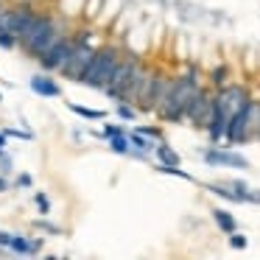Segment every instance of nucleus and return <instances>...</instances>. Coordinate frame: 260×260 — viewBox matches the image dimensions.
Instances as JSON below:
<instances>
[{
	"label": "nucleus",
	"instance_id": "obj_1",
	"mask_svg": "<svg viewBox=\"0 0 260 260\" xmlns=\"http://www.w3.org/2000/svg\"><path fill=\"white\" fill-rule=\"evenodd\" d=\"M199 87H202V70H199L196 64H187L182 76H174L168 95H165V101L157 107V118L165 120V123H182Z\"/></svg>",
	"mask_w": 260,
	"mask_h": 260
},
{
	"label": "nucleus",
	"instance_id": "obj_2",
	"mask_svg": "<svg viewBox=\"0 0 260 260\" xmlns=\"http://www.w3.org/2000/svg\"><path fill=\"white\" fill-rule=\"evenodd\" d=\"M64 34H68V28H62V25H59L56 14L40 12V14H37V20L31 23V28L25 31V37L20 40V45H23V51L28 53L31 59H40L42 53L51 51V48L56 45Z\"/></svg>",
	"mask_w": 260,
	"mask_h": 260
},
{
	"label": "nucleus",
	"instance_id": "obj_3",
	"mask_svg": "<svg viewBox=\"0 0 260 260\" xmlns=\"http://www.w3.org/2000/svg\"><path fill=\"white\" fill-rule=\"evenodd\" d=\"M123 48L120 45H112V42H104L101 48L95 51V56H92L90 68L84 70V76H81L79 84L90 87V90H104V87L112 81V73L115 68L120 64V59H123Z\"/></svg>",
	"mask_w": 260,
	"mask_h": 260
},
{
	"label": "nucleus",
	"instance_id": "obj_4",
	"mask_svg": "<svg viewBox=\"0 0 260 260\" xmlns=\"http://www.w3.org/2000/svg\"><path fill=\"white\" fill-rule=\"evenodd\" d=\"M90 31L87 28H81V31H73V40H76V45H73V51H70V56H68V62H64V68H62V76H68L70 81H81V76H84V70L90 68V62H92V56H95V51L104 45H98V42H92L90 40Z\"/></svg>",
	"mask_w": 260,
	"mask_h": 260
},
{
	"label": "nucleus",
	"instance_id": "obj_5",
	"mask_svg": "<svg viewBox=\"0 0 260 260\" xmlns=\"http://www.w3.org/2000/svg\"><path fill=\"white\" fill-rule=\"evenodd\" d=\"M143 68H146V62L140 59V53L126 51L123 59H120V64L115 68V73H112V81L104 87V92H107L112 101L123 104L126 101V92H129V87H132V81H135V76L140 73Z\"/></svg>",
	"mask_w": 260,
	"mask_h": 260
},
{
	"label": "nucleus",
	"instance_id": "obj_6",
	"mask_svg": "<svg viewBox=\"0 0 260 260\" xmlns=\"http://www.w3.org/2000/svg\"><path fill=\"white\" fill-rule=\"evenodd\" d=\"M257 109L260 104L254 98H249L241 109L230 118V126H226V135H224V143L226 146H243L254 137V126H257Z\"/></svg>",
	"mask_w": 260,
	"mask_h": 260
},
{
	"label": "nucleus",
	"instance_id": "obj_7",
	"mask_svg": "<svg viewBox=\"0 0 260 260\" xmlns=\"http://www.w3.org/2000/svg\"><path fill=\"white\" fill-rule=\"evenodd\" d=\"M37 14H40V12H37L31 3H17V6H9V9H3V14H0V28L14 31V34L23 40L25 31L31 28V23L37 20Z\"/></svg>",
	"mask_w": 260,
	"mask_h": 260
},
{
	"label": "nucleus",
	"instance_id": "obj_8",
	"mask_svg": "<svg viewBox=\"0 0 260 260\" xmlns=\"http://www.w3.org/2000/svg\"><path fill=\"white\" fill-rule=\"evenodd\" d=\"M213 98H215V90L199 87L193 101H190V107H187V115H185L187 123L196 126V129H207L210 118H213Z\"/></svg>",
	"mask_w": 260,
	"mask_h": 260
},
{
	"label": "nucleus",
	"instance_id": "obj_9",
	"mask_svg": "<svg viewBox=\"0 0 260 260\" xmlns=\"http://www.w3.org/2000/svg\"><path fill=\"white\" fill-rule=\"evenodd\" d=\"M202 159L213 168H235V171H249V159L243 157L241 151L235 148H218V146H210L202 151Z\"/></svg>",
	"mask_w": 260,
	"mask_h": 260
},
{
	"label": "nucleus",
	"instance_id": "obj_10",
	"mask_svg": "<svg viewBox=\"0 0 260 260\" xmlns=\"http://www.w3.org/2000/svg\"><path fill=\"white\" fill-rule=\"evenodd\" d=\"M73 45H76L73 34H64L62 40L51 48V51H45L40 59H37V62H40V68L45 70V73H62L64 62H68L70 51H73Z\"/></svg>",
	"mask_w": 260,
	"mask_h": 260
},
{
	"label": "nucleus",
	"instance_id": "obj_11",
	"mask_svg": "<svg viewBox=\"0 0 260 260\" xmlns=\"http://www.w3.org/2000/svg\"><path fill=\"white\" fill-rule=\"evenodd\" d=\"M28 84H31V90H34L37 95H42V98H59V95H62V87H59L56 81L45 73V70L37 73V76H31Z\"/></svg>",
	"mask_w": 260,
	"mask_h": 260
},
{
	"label": "nucleus",
	"instance_id": "obj_12",
	"mask_svg": "<svg viewBox=\"0 0 260 260\" xmlns=\"http://www.w3.org/2000/svg\"><path fill=\"white\" fill-rule=\"evenodd\" d=\"M154 157H157V162H162V165H182L179 151H174V148L165 143V137L157 140V146H154Z\"/></svg>",
	"mask_w": 260,
	"mask_h": 260
},
{
	"label": "nucleus",
	"instance_id": "obj_13",
	"mask_svg": "<svg viewBox=\"0 0 260 260\" xmlns=\"http://www.w3.org/2000/svg\"><path fill=\"white\" fill-rule=\"evenodd\" d=\"M12 252H17V254H37L42 249V241H31L28 235H14L12 238Z\"/></svg>",
	"mask_w": 260,
	"mask_h": 260
},
{
	"label": "nucleus",
	"instance_id": "obj_14",
	"mask_svg": "<svg viewBox=\"0 0 260 260\" xmlns=\"http://www.w3.org/2000/svg\"><path fill=\"white\" fill-rule=\"evenodd\" d=\"M213 221H215V226H218L224 235H230V232H235L238 230V221H235V215L230 213V210H224V207H215L213 210Z\"/></svg>",
	"mask_w": 260,
	"mask_h": 260
},
{
	"label": "nucleus",
	"instance_id": "obj_15",
	"mask_svg": "<svg viewBox=\"0 0 260 260\" xmlns=\"http://www.w3.org/2000/svg\"><path fill=\"white\" fill-rule=\"evenodd\" d=\"M210 84H213V90H221V87L230 84V68L226 64H215L210 70Z\"/></svg>",
	"mask_w": 260,
	"mask_h": 260
},
{
	"label": "nucleus",
	"instance_id": "obj_16",
	"mask_svg": "<svg viewBox=\"0 0 260 260\" xmlns=\"http://www.w3.org/2000/svg\"><path fill=\"white\" fill-rule=\"evenodd\" d=\"M109 148H112L115 154H132L129 132H126V135H115V137H109Z\"/></svg>",
	"mask_w": 260,
	"mask_h": 260
},
{
	"label": "nucleus",
	"instance_id": "obj_17",
	"mask_svg": "<svg viewBox=\"0 0 260 260\" xmlns=\"http://www.w3.org/2000/svg\"><path fill=\"white\" fill-rule=\"evenodd\" d=\"M70 112H76L79 118H87V120H104L107 112L101 109H90V107H81V104H70Z\"/></svg>",
	"mask_w": 260,
	"mask_h": 260
},
{
	"label": "nucleus",
	"instance_id": "obj_18",
	"mask_svg": "<svg viewBox=\"0 0 260 260\" xmlns=\"http://www.w3.org/2000/svg\"><path fill=\"white\" fill-rule=\"evenodd\" d=\"M157 174H165V176H176V179L193 182V176L187 174V171H182V165H162V162H157Z\"/></svg>",
	"mask_w": 260,
	"mask_h": 260
},
{
	"label": "nucleus",
	"instance_id": "obj_19",
	"mask_svg": "<svg viewBox=\"0 0 260 260\" xmlns=\"http://www.w3.org/2000/svg\"><path fill=\"white\" fill-rule=\"evenodd\" d=\"M224 185H230L232 190H235L238 196H241V202H243V204H249V190H252V187H249L243 179H226Z\"/></svg>",
	"mask_w": 260,
	"mask_h": 260
},
{
	"label": "nucleus",
	"instance_id": "obj_20",
	"mask_svg": "<svg viewBox=\"0 0 260 260\" xmlns=\"http://www.w3.org/2000/svg\"><path fill=\"white\" fill-rule=\"evenodd\" d=\"M20 45V37L14 34V31L9 28H0V48H6V51H12V48Z\"/></svg>",
	"mask_w": 260,
	"mask_h": 260
},
{
	"label": "nucleus",
	"instance_id": "obj_21",
	"mask_svg": "<svg viewBox=\"0 0 260 260\" xmlns=\"http://www.w3.org/2000/svg\"><path fill=\"white\" fill-rule=\"evenodd\" d=\"M230 246L241 252V249H246V246H249V238L243 235V232H238V230H235V232H230Z\"/></svg>",
	"mask_w": 260,
	"mask_h": 260
},
{
	"label": "nucleus",
	"instance_id": "obj_22",
	"mask_svg": "<svg viewBox=\"0 0 260 260\" xmlns=\"http://www.w3.org/2000/svg\"><path fill=\"white\" fill-rule=\"evenodd\" d=\"M140 135H146V137H151V140H162L165 137V132L159 129V126H135Z\"/></svg>",
	"mask_w": 260,
	"mask_h": 260
},
{
	"label": "nucleus",
	"instance_id": "obj_23",
	"mask_svg": "<svg viewBox=\"0 0 260 260\" xmlns=\"http://www.w3.org/2000/svg\"><path fill=\"white\" fill-rule=\"evenodd\" d=\"M118 115H120V120H135L137 118V109L129 107V104H118Z\"/></svg>",
	"mask_w": 260,
	"mask_h": 260
},
{
	"label": "nucleus",
	"instance_id": "obj_24",
	"mask_svg": "<svg viewBox=\"0 0 260 260\" xmlns=\"http://www.w3.org/2000/svg\"><path fill=\"white\" fill-rule=\"evenodd\" d=\"M34 202H37V207H40V213H42V215L51 213V202H48L45 193H34Z\"/></svg>",
	"mask_w": 260,
	"mask_h": 260
},
{
	"label": "nucleus",
	"instance_id": "obj_25",
	"mask_svg": "<svg viewBox=\"0 0 260 260\" xmlns=\"http://www.w3.org/2000/svg\"><path fill=\"white\" fill-rule=\"evenodd\" d=\"M101 135L109 140V137H115V135H126V129H123V126H118V123H107V126H104Z\"/></svg>",
	"mask_w": 260,
	"mask_h": 260
},
{
	"label": "nucleus",
	"instance_id": "obj_26",
	"mask_svg": "<svg viewBox=\"0 0 260 260\" xmlns=\"http://www.w3.org/2000/svg\"><path fill=\"white\" fill-rule=\"evenodd\" d=\"M6 137H17V140H34L31 132H20V129H6Z\"/></svg>",
	"mask_w": 260,
	"mask_h": 260
},
{
	"label": "nucleus",
	"instance_id": "obj_27",
	"mask_svg": "<svg viewBox=\"0 0 260 260\" xmlns=\"http://www.w3.org/2000/svg\"><path fill=\"white\" fill-rule=\"evenodd\" d=\"M37 226H40V230H45V232H51V235H59V226L56 224H51V221H37Z\"/></svg>",
	"mask_w": 260,
	"mask_h": 260
},
{
	"label": "nucleus",
	"instance_id": "obj_28",
	"mask_svg": "<svg viewBox=\"0 0 260 260\" xmlns=\"http://www.w3.org/2000/svg\"><path fill=\"white\" fill-rule=\"evenodd\" d=\"M9 171H12V157L3 154V157H0V174H9Z\"/></svg>",
	"mask_w": 260,
	"mask_h": 260
},
{
	"label": "nucleus",
	"instance_id": "obj_29",
	"mask_svg": "<svg viewBox=\"0 0 260 260\" xmlns=\"http://www.w3.org/2000/svg\"><path fill=\"white\" fill-rule=\"evenodd\" d=\"M12 232H0V246H3V249H9V246H12Z\"/></svg>",
	"mask_w": 260,
	"mask_h": 260
},
{
	"label": "nucleus",
	"instance_id": "obj_30",
	"mask_svg": "<svg viewBox=\"0 0 260 260\" xmlns=\"http://www.w3.org/2000/svg\"><path fill=\"white\" fill-rule=\"evenodd\" d=\"M28 185H31V176L28 174H20L17 176V187H28Z\"/></svg>",
	"mask_w": 260,
	"mask_h": 260
},
{
	"label": "nucleus",
	"instance_id": "obj_31",
	"mask_svg": "<svg viewBox=\"0 0 260 260\" xmlns=\"http://www.w3.org/2000/svg\"><path fill=\"white\" fill-rule=\"evenodd\" d=\"M249 204H260V190H249Z\"/></svg>",
	"mask_w": 260,
	"mask_h": 260
},
{
	"label": "nucleus",
	"instance_id": "obj_32",
	"mask_svg": "<svg viewBox=\"0 0 260 260\" xmlns=\"http://www.w3.org/2000/svg\"><path fill=\"white\" fill-rule=\"evenodd\" d=\"M6 190H9V182L3 179V176H0V193H6Z\"/></svg>",
	"mask_w": 260,
	"mask_h": 260
},
{
	"label": "nucleus",
	"instance_id": "obj_33",
	"mask_svg": "<svg viewBox=\"0 0 260 260\" xmlns=\"http://www.w3.org/2000/svg\"><path fill=\"white\" fill-rule=\"evenodd\" d=\"M254 137L260 140V109H257V126H254Z\"/></svg>",
	"mask_w": 260,
	"mask_h": 260
},
{
	"label": "nucleus",
	"instance_id": "obj_34",
	"mask_svg": "<svg viewBox=\"0 0 260 260\" xmlns=\"http://www.w3.org/2000/svg\"><path fill=\"white\" fill-rule=\"evenodd\" d=\"M0 148H6V132L0 135Z\"/></svg>",
	"mask_w": 260,
	"mask_h": 260
},
{
	"label": "nucleus",
	"instance_id": "obj_35",
	"mask_svg": "<svg viewBox=\"0 0 260 260\" xmlns=\"http://www.w3.org/2000/svg\"><path fill=\"white\" fill-rule=\"evenodd\" d=\"M3 154H6V148H0V157H3Z\"/></svg>",
	"mask_w": 260,
	"mask_h": 260
},
{
	"label": "nucleus",
	"instance_id": "obj_36",
	"mask_svg": "<svg viewBox=\"0 0 260 260\" xmlns=\"http://www.w3.org/2000/svg\"><path fill=\"white\" fill-rule=\"evenodd\" d=\"M0 14H3V6H0Z\"/></svg>",
	"mask_w": 260,
	"mask_h": 260
}]
</instances>
